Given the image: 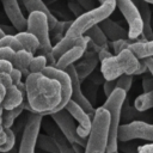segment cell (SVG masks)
<instances>
[{
    "mask_svg": "<svg viewBox=\"0 0 153 153\" xmlns=\"http://www.w3.org/2000/svg\"><path fill=\"white\" fill-rule=\"evenodd\" d=\"M24 94L18 86L16 85H12L10 87H7L6 90V96H5V99L1 104V108L4 110H12V109H16L18 106H20L24 102Z\"/></svg>",
    "mask_w": 153,
    "mask_h": 153,
    "instance_id": "obj_24",
    "label": "cell"
},
{
    "mask_svg": "<svg viewBox=\"0 0 153 153\" xmlns=\"http://www.w3.org/2000/svg\"><path fill=\"white\" fill-rule=\"evenodd\" d=\"M130 41H131V39H129V38L114 41V42H112V49H114V51H115V55H117V54H120L122 50L127 49V48H128V44L130 43Z\"/></svg>",
    "mask_w": 153,
    "mask_h": 153,
    "instance_id": "obj_37",
    "label": "cell"
},
{
    "mask_svg": "<svg viewBox=\"0 0 153 153\" xmlns=\"http://www.w3.org/2000/svg\"><path fill=\"white\" fill-rule=\"evenodd\" d=\"M47 66H48V59L44 55L39 54L37 56H33L29 66V72L30 73H43Z\"/></svg>",
    "mask_w": 153,
    "mask_h": 153,
    "instance_id": "obj_31",
    "label": "cell"
},
{
    "mask_svg": "<svg viewBox=\"0 0 153 153\" xmlns=\"http://www.w3.org/2000/svg\"><path fill=\"white\" fill-rule=\"evenodd\" d=\"M5 35H6V33L4 32V30H2V29H1V26H0V38H2Z\"/></svg>",
    "mask_w": 153,
    "mask_h": 153,
    "instance_id": "obj_50",
    "label": "cell"
},
{
    "mask_svg": "<svg viewBox=\"0 0 153 153\" xmlns=\"http://www.w3.org/2000/svg\"><path fill=\"white\" fill-rule=\"evenodd\" d=\"M67 1H71V0H67Z\"/></svg>",
    "mask_w": 153,
    "mask_h": 153,
    "instance_id": "obj_54",
    "label": "cell"
},
{
    "mask_svg": "<svg viewBox=\"0 0 153 153\" xmlns=\"http://www.w3.org/2000/svg\"><path fill=\"white\" fill-rule=\"evenodd\" d=\"M6 17L8 18L12 27L17 31H25L27 26V18L24 17L19 0H0Z\"/></svg>",
    "mask_w": 153,
    "mask_h": 153,
    "instance_id": "obj_11",
    "label": "cell"
},
{
    "mask_svg": "<svg viewBox=\"0 0 153 153\" xmlns=\"http://www.w3.org/2000/svg\"><path fill=\"white\" fill-rule=\"evenodd\" d=\"M100 72L105 80H117L123 74L116 55L100 61Z\"/></svg>",
    "mask_w": 153,
    "mask_h": 153,
    "instance_id": "obj_21",
    "label": "cell"
},
{
    "mask_svg": "<svg viewBox=\"0 0 153 153\" xmlns=\"http://www.w3.org/2000/svg\"><path fill=\"white\" fill-rule=\"evenodd\" d=\"M65 109L72 115V117L79 123V126L76 127V131L79 134V136L87 139L91 131V127H92V120L91 116L79 105L76 104L74 100H69L67 103V105L65 106Z\"/></svg>",
    "mask_w": 153,
    "mask_h": 153,
    "instance_id": "obj_13",
    "label": "cell"
},
{
    "mask_svg": "<svg viewBox=\"0 0 153 153\" xmlns=\"http://www.w3.org/2000/svg\"><path fill=\"white\" fill-rule=\"evenodd\" d=\"M14 66L11 61L7 60H0V74H10L13 71Z\"/></svg>",
    "mask_w": 153,
    "mask_h": 153,
    "instance_id": "obj_38",
    "label": "cell"
},
{
    "mask_svg": "<svg viewBox=\"0 0 153 153\" xmlns=\"http://www.w3.org/2000/svg\"><path fill=\"white\" fill-rule=\"evenodd\" d=\"M103 90H104V93L108 98L116 90V80H105V82L103 85Z\"/></svg>",
    "mask_w": 153,
    "mask_h": 153,
    "instance_id": "obj_39",
    "label": "cell"
},
{
    "mask_svg": "<svg viewBox=\"0 0 153 153\" xmlns=\"http://www.w3.org/2000/svg\"><path fill=\"white\" fill-rule=\"evenodd\" d=\"M115 8H116V0H104L96 8L91 11H86L80 17L75 18L72 22L65 36L71 38H79L84 36L91 27L100 24L104 19L109 18L110 14L115 11Z\"/></svg>",
    "mask_w": 153,
    "mask_h": 153,
    "instance_id": "obj_2",
    "label": "cell"
},
{
    "mask_svg": "<svg viewBox=\"0 0 153 153\" xmlns=\"http://www.w3.org/2000/svg\"><path fill=\"white\" fill-rule=\"evenodd\" d=\"M42 120L43 116L38 114H31L27 117L20 139L18 153H35V148L37 146V139L39 135V129L42 127Z\"/></svg>",
    "mask_w": 153,
    "mask_h": 153,
    "instance_id": "obj_8",
    "label": "cell"
},
{
    "mask_svg": "<svg viewBox=\"0 0 153 153\" xmlns=\"http://www.w3.org/2000/svg\"><path fill=\"white\" fill-rule=\"evenodd\" d=\"M141 14L142 22H143V33H142V38L148 39L149 36L153 33L152 30V11L149 7V4L145 0H133Z\"/></svg>",
    "mask_w": 153,
    "mask_h": 153,
    "instance_id": "obj_23",
    "label": "cell"
},
{
    "mask_svg": "<svg viewBox=\"0 0 153 153\" xmlns=\"http://www.w3.org/2000/svg\"><path fill=\"white\" fill-rule=\"evenodd\" d=\"M145 1H147V0H145Z\"/></svg>",
    "mask_w": 153,
    "mask_h": 153,
    "instance_id": "obj_55",
    "label": "cell"
},
{
    "mask_svg": "<svg viewBox=\"0 0 153 153\" xmlns=\"http://www.w3.org/2000/svg\"><path fill=\"white\" fill-rule=\"evenodd\" d=\"M65 71L68 73L69 78H71V81H72V100H74L76 104H79L90 116L93 117L96 110L93 109L92 104L90 103V100L86 98V96L81 91V80L79 79V76L76 74L75 66L74 65H71Z\"/></svg>",
    "mask_w": 153,
    "mask_h": 153,
    "instance_id": "obj_12",
    "label": "cell"
},
{
    "mask_svg": "<svg viewBox=\"0 0 153 153\" xmlns=\"http://www.w3.org/2000/svg\"><path fill=\"white\" fill-rule=\"evenodd\" d=\"M10 75H11V78H12V82H13V85H19L20 82H22V76H23V73L18 69V68H13V71L10 73Z\"/></svg>",
    "mask_w": 153,
    "mask_h": 153,
    "instance_id": "obj_42",
    "label": "cell"
},
{
    "mask_svg": "<svg viewBox=\"0 0 153 153\" xmlns=\"http://www.w3.org/2000/svg\"><path fill=\"white\" fill-rule=\"evenodd\" d=\"M16 59V51L8 47H0V60H7L12 63Z\"/></svg>",
    "mask_w": 153,
    "mask_h": 153,
    "instance_id": "obj_35",
    "label": "cell"
},
{
    "mask_svg": "<svg viewBox=\"0 0 153 153\" xmlns=\"http://www.w3.org/2000/svg\"><path fill=\"white\" fill-rule=\"evenodd\" d=\"M145 62L148 67V72L152 74L153 76V57H148V59H145Z\"/></svg>",
    "mask_w": 153,
    "mask_h": 153,
    "instance_id": "obj_48",
    "label": "cell"
},
{
    "mask_svg": "<svg viewBox=\"0 0 153 153\" xmlns=\"http://www.w3.org/2000/svg\"><path fill=\"white\" fill-rule=\"evenodd\" d=\"M37 146L47 153H59L57 146L53 137L48 134H39L37 139Z\"/></svg>",
    "mask_w": 153,
    "mask_h": 153,
    "instance_id": "obj_29",
    "label": "cell"
},
{
    "mask_svg": "<svg viewBox=\"0 0 153 153\" xmlns=\"http://www.w3.org/2000/svg\"><path fill=\"white\" fill-rule=\"evenodd\" d=\"M85 35L97 47H99V48H109V39L105 36V33L103 32V30L100 29L99 24L98 25H94L93 27H91Z\"/></svg>",
    "mask_w": 153,
    "mask_h": 153,
    "instance_id": "obj_27",
    "label": "cell"
},
{
    "mask_svg": "<svg viewBox=\"0 0 153 153\" xmlns=\"http://www.w3.org/2000/svg\"><path fill=\"white\" fill-rule=\"evenodd\" d=\"M98 61H99V59H98V54L96 51H93V50L87 51L86 50V53L81 57V61L78 62L76 65H74L79 79L84 80L86 76H88L94 71V68L97 67Z\"/></svg>",
    "mask_w": 153,
    "mask_h": 153,
    "instance_id": "obj_16",
    "label": "cell"
},
{
    "mask_svg": "<svg viewBox=\"0 0 153 153\" xmlns=\"http://www.w3.org/2000/svg\"><path fill=\"white\" fill-rule=\"evenodd\" d=\"M133 84V75L128 74H122L117 80H116V88H121L126 92H128L131 87Z\"/></svg>",
    "mask_w": 153,
    "mask_h": 153,
    "instance_id": "obj_34",
    "label": "cell"
},
{
    "mask_svg": "<svg viewBox=\"0 0 153 153\" xmlns=\"http://www.w3.org/2000/svg\"><path fill=\"white\" fill-rule=\"evenodd\" d=\"M22 4L24 5L25 10L27 11V13L35 12V11H39L43 12L49 20V26H50V31L56 26V24L59 23L57 18L51 13V11L49 10V7L45 5V2L43 0H20Z\"/></svg>",
    "mask_w": 153,
    "mask_h": 153,
    "instance_id": "obj_22",
    "label": "cell"
},
{
    "mask_svg": "<svg viewBox=\"0 0 153 153\" xmlns=\"http://www.w3.org/2000/svg\"><path fill=\"white\" fill-rule=\"evenodd\" d=\"M75 45H81L87 48L88 47V37L86 35L79 37V38H71L65 36L62 39L57 41L55 45H53V56L55 60H57L61 55H63L67 50H69L71 48L75 47Z\"/></svg>",
    "mask_w": 153,
    "mask_h": 153,
    "instance_id": "obj_15",
    "label": "cell"
},
{
    "mask_svg": "<svg viewBox=\"0 0 153 153\" xmlns=\"http://www.w3.org/2000/svg\"><path fill=\"white\" fill-rule=\"evenodd\" d=\"M116 7H118L128 24V38L139 39L143 33V22L135 2L133 0H116Z\"/></svg>",
    "mask_w": 153,
    "mask_h": 153,
    "instance_id": "obj_6",
    "label": "cell"
},
{
    "mask_svg": "<svg viewBox=\"0 0 153 153\" xmlns=\"http://www.w3.org/2000/svg\"><path fill=\"white\" fill-rule=\"evenodd\" d=\"M114 153H118V151H117V152H114Z\"/></svg>",
    "mask_w": 153,
    "mask_h": 153,
    "instance_id": "obj_53",
    "label": "cell"
},
{
    "mask_svg": "<svg viewBox=\"0 0 153 153\" xmlns=\"http://www.w3.org/2000/svg\"><path fill=\"white\" fill-rule=\"evenodd\" d=\"M6 90H7V87H6L5 85L0 84V105L2 104V102H4V99H5V96H6Z\"/></svg>",
    "mask_w": 153,
    "mask_h": 153,
    "instance_id": "obj_47",
    "label": "cell"
},
{
    "mask_svg": "<svg viewBox=\"0 0 153 153\" xmlns=\"http://www.w3.org/2000/svg\"><path fill=\"white\" fill-rule=\"evenodd\" d=\"M136 139L153 142V124L143 121H131L120 126L118 142H128Z\"/></svg>",
    "mask_w": 153,
    "mask_h": 153,
    "instance_id": "obj_7",
    "label": "cell"
},
{
    "mask_svg": "<svg viewBox=\"0 0 153 153\" xmlns=\"http://www.w3.org/2000/svg\"><path fill=\"white\" fill-rule=\"evenodd\" d=\"M84 10H85V12L86 11H91V10H93V8H96L97 6V0H75Z\"/></svg>",
    "mask_w": 153,
    "mask_h": 153,
    "instance_id": "obj_41",
    "label": "cell"
},
{
    "mask_svg": "<svg viewBox=\"0 0 153 153\" xmlns=\"http://www.w3.org/2000/svg\"><path fill=\"white\" fill-rule=\"evenodd\" d=\"M148 39H153V33H152V35L149 36V38H148Z\"/></svg>",
    "mask_w": 153,
    "mask_h": 153,
    "instance_id": "obj_52",
    "label": "cell"
},
{
    "mask_svg": "<svg viewBox=\"0 0 153 153\" xmlns=\"http://www.w3.org/2000/svg\"><path fill=\"white\" fill-rule=\"evenodd\" d=\"M16 37L18 38V41L20 42L23 49L30 51L31 54H35L39 50V41L37 39V37L29 32V31H20L16 33Z\"/></svg>",
    "mask_w": 153,
    "mask_h": 153,
    "instance_id": "obj_25",
    "label": "cell"
},
{
    "mask_svg": "<svg viewBox=\"0 0 153 153\" xmlns=\"http://www.w3.org/2000/svg\"><path fill=\"white\" fill-rule=\"evenodd\" d=\"M61 94V85L57 80L43 73H30L25 79L26 99L23 105L31 114L51 115L59 110Z\"/></svg>",
    "mask_w": 153,
    "mask_h": 153,
    "instance_id": "obj_1",
    "label": "cell"
},
{
    "mask_svg": "<svg viewBox=\"0 0 153 153\" xmlns=\"http://www.w3.org/2000/svg\"><path fill=\"white\" fill-rule=\"evenodd\" d=\"M99 26L103 30V32L105 33V36L108 37V39L111 42L128 38V30H126L123 26H121L117 22L110 19V17L104 19L99 24Z\"/></svg>",
    "mask_w": 153,
    "mask_h": 153,
    "instance_id": "obj_17",
    "label": "cell"
},
{
    "mask_svg": "<svg viewBox=\"0 0 153 153\" xmlns=\"http://www.w3.org/2000/svg\"><path fill=\"white\" fill-rule=\"evenodd\" d=\"M86 50H87V48L81 47V45H75V47L71 48L69 50H67L63 55H61L56 60V63L54 67L65 71L67 67H69L71 65H74L78 60H80L84 56V54L86 53Z\"/></svg>",
    "mask_w": 153,
    "mask_h": 153,
    "instance_id": "obj_19",
    "label": "cell"
},
{
    "mask_svg": "<svg viewBox=\"0 0 153 153\" xmlns=\"http://www.w3.org/2000/svg\"><path fill=\"white\" fill-rule=\"evenodd\" d=\"M4 130H5V134H6V141L0 147V153H7V152H10L13 148L14 142H16V135L12 131V129L11 128H5Z\"/></svg>",
    "mask_w": 153,
    "mask_h": 153,
    "instance_id": "obj_33",
    "label": "cell"
},
{
    "mask_svg": "<svg viewBox=\"0 0 153 153\" xmlns=\"http://www.w3.org/2000/svg\"><path fill=\"white\" fill-rule=\"evenodd\" d=\"M147 2H148V4H152V5H153V0H147Z\"/></svg>",
    "mask_w": 153,
    "mask_h": 153,
    "instance_id": "obj_51",
    "label": "cell"
},
{
    "mask_svg": "<svg viewBox=\"0 0 153 153\" xmlns=\"http://www.w3.org/2000/svg\"><path fill=\"white\" fill-rule=\"evenodd\" d=\"M110 114L106 109L99 106L92 117V127L86 141L85 153H106L109 140Z\"/></svg>",
    "mask_w": 153,
    "mask_h": 153,
    "instance_id": "obj_3",
    "label": "cell"
},
{
    "mask_svg": "<svg viewBox=\"0 0 153 153\" xmlns=\"http://www.w3.org/2000/svg\"><path fill=\"white\" fill-rule=\"evenodd\" d=\"M153 108V91L143 92L139 94L134 100V109L139 112H143Z\"/></svg>",
    "mask_w": 153,
    "mask_h": 153,
    "instance_id": "obj_28",
    "label": "cell"
},
{
    "mask_svg": "<svg viewBox=\"0 0 153 153\" xmlns=\"http://www.w3.org/2000/svg\"><path fill=\"white\" fill-rule=\"evenodd\" d=\"M0 47H8V48H12L14 51L23 49L20 42L16 37V33L14 35H5L2 38H0Z\"/></svg>",
    "mask_w": 153,
    "mask_h": 153,
    "instance_id": "obj_32",
    "label": "cell"
},
{
    "mask_svg": "<svg viewBox=\"0 0 153 153\" xmlns=\"http://www.w3.org/2000/svg\"><path fill=\"white\" fill-rule=\"evenodd\" d=\"M43 74H45L47 76H49L51 79H55V80H57L60 82L62 94H61V103L59 105V110L57 111L65 109L67 103L72 99V81H71V78H69L68 73L66 71L59 69V68H56L54 66H47L45 69L43 71Z\"/></svg>",
    "mask_w": 153,
    "mask_h": 153,
    "instance_id": "obj_10",
    "label": "cell"
},
{
    "mask_svg": "<svg viewBox=\"0 0 153 153\" xmlns=\"http://www.w3.org/2000/svg\"><path fill=\"white\" fill-rule=\"evenodd\" d=\"M127 49H129L139 60L153 57V39H131Z\"/></svg>",
    "mask_w": 153,
    "mask_h": 153,
    "instance_id": "obj_20",
    "label": "cell"
},
{
    "mask_svg": "<svg viewBox=\"0 0 153 153\" xmlns=\"http://www.w3.org/2000/svg\"><path fill=\"white\" fill-rule=\"evenodd\" d=\"M24 110V105L22 104L20 106L12 109V110H5V112L2 114V128H11V126L13 124L14 120L18 117V115H20V112Z\"/></svg>",
    "mask_w": 153,
    "mask_h": 153,
    "instance_id": "obj_30",
    "label": "cell"
},
{
    "mask_svg": "<svg viewBox=\"0 0 153 153\" xmlns=\"http://www.w3.org/2000/svg\"><path fill=\"white\" fill-rule=\"evenodd\" d=\"M137 153H153V142L137 147Z\"/></svg>",
    "mask_w": 153,
    "mask_h": 153,
    "instance_id": "obj_44",
    "label": "cell"
},
{
    "mask_svg": "<svg viewBox=\"0 0 153 153\" xmlns=\"http://www.w3.org/2000/svg\"><path fill=\"white\" fill-rule=\"evenodd\" d=\"M146 72H148V67H147V65H146L145 60H140V66H139V68H137V71H136L135 75H139V74H145Z\"/></svg>",
    "mask_w": 153,
    "mask_h": 153,
    "instance_id": "obj_46",
    "label": "cell"
},
{
    "mask_svg": "<svg viewBox=\"0 0 153 153\" xmlns=\"http://www.w3.org/2000/svg\"><path fill=\"white\" fill-rule=\"evenodd\" d=\"M142 88H143V92L153 91V76H152V74L149 76L148 75L142 76Z\"/></svg>",
    "mask_w": 153,
    "mask_h": 153,
    "instance_id": "obj_40",
    "label": "cell"
},
{
    "mask_svg": "<svg viewBox=\"0 0 153 153\" xmlns=\"http://www.w3.org/2000/svg\"><path fill=\"white\" fill-rule=\"evenodd\" d=\"M32 59H33V54H31L30 51H27L25 49H20L18 51H16V59H14L13 66H14V68H18L23 74L26 73L29 75L30 74L29 66H30Z\"/></svg>",
    "mask_w": 153,
    "mask_h": 153,
    "instance_id": "obj_26",
    "label": "cell"
},
{
    "mask_svg": "<svg viewBox=\"0 0 153 153\" xmlns=\"http://www.w3.org/2000/svg\"><path fill=\"white\" fill-rule=\"evenodd\" d=\"M72 146H73V149H74L75 153H85V147L84 146H81L79 143H72Z\"/></svg>",
    "mask_w": 153,
    "mask_h": 153,
    "instance_id": "obj_49",
    "label": "cell"
},
{
    "mask_svg": "<svg viewBox=\"0 0 153 153\" xmlns=\"http://www.w3.org/2000/svg\"><path fill=\"white\" fill-rule=\"evenodd\" d=\"M0 84H2V85H5L6 87H10V86H12L13 85V82H12V78H11V75L10 74H0Z\"/></svg>",
    "mask_w": 153,
    "mask_h": 153,
    "instance_id": "obj_43",
    "label": "cell"
},
{
    "mask_svg": "<svg viewBox=\"0 0 153 153\" xmlns=\"http://www.w3.org/2000/svg\"><path fill=\"white\" fill-rule=\"evenodd\" d=\"M116 57H117V61L121 66L123 74L135 75V73L140 66V60L129 49L122 50L120 54L116 55Z\"/></svg>",
    "mask_w": 153,
    "mask_h": 153,
    "instance_id": "obj_18",
    "label": "cell"
},
{
    "mask_svg": "<svg viewBox=\"0 0 153 153\" xmlns=\"http://www.w3.org/2000/svg\"><path fill=\"white\" fill-rule=\"evenodd\" d=\"M127 92L116 88L104 102L102 108L106 109L110 114V126H109V140L106 153H114L118 151V128L122 115V106L126 100Z\"/></svg>",
    "mask_w": 153,
    "mask_h": 153,
    "instance_id": "obj_4",
    "label": "cell"
},
{
    "mask_svg": "<svg viewBox=\"0 0 153 153\" xmlns=\"http://www.w3.org/2000/svg\"><path fill=\"white\" fill-rule=\"evenodd\" d=\"M26 31L33 33L39 41V53L48 59L49 66H55L56 60L53 56V44L50 39V26L48 17L39 11L29 13Z\"/></svg>",
    "mask_w": 153,
    "mask_h": 153,
    "instance_id": "obj_5",
    "label": "cell"
},
{
    "mask_svg": "<svg viewBox=\"0 0 153 153\" xmlns=\"http://www.w3.org/2000/svg\"><path fill=\"white\" fill-rule=\"evenodd\" d=\"M50 116H51V120L54 121V123L57 126V128L62 131V134L68 139V141L71 143H79L84 147L86 146L87 139L79 136V134L76 131V126H75L74 118L66 109L54 112Z\"/></svg>",
    "mask_w": 153,
    "mask_h": 153,
    "instance_id": "obj_9",
    "label": "cell"
},
{
    "mask_svg": "<svg viewBox=\"0 0 153 153\" xmlns=\"http://www.w3.org/2000/svg\"><path fill=\"white\" fill-rule=\"evenodd\" d=\"M67 7H68V10L72 12V14L75 16V18H78V17H80L82 13H85V10H84L75 0L68 1V2H67Z\"/></svg>",
    "mask_w": 153,
    "mask_h": 153,
    "instance_id": "obj_36",
    "label": "cell"
},
{
    "mask_svg": "<svg viewBox=\"0 0 153 153\" xmlns=\"http://www.w3.org/2000/svg\"><path fill=\"white\" fill-rule=\"evenodd\" d=\"M42 126H43L44 130L47 131V134L50 135L53 137V140L55 141L57 149H59V153H75L72 143L62 134V131L57 128V126L55 123L53 124V122H50V121H44L42 123Z\"/></svg>",
    "mask_w": 153,
    "mask_h": 153,
    "instance_id": "obj_14",
    "label": "cell"
},
{
    "mask_svg": "<svg viewBox=\"0 0 153 153\" xmlns=\"http://www.w3.org/2000/svg\"><path fill=\"white\" fill-rule=\"evenodd\" d=\"M110 56H112V54L110 53L109 48H102V49L98 51V59H99V61H103L104 59L110 57Z\"/></svg>",
    "mask_w": 153,
    "mask_h": 153,
    "instance_id": "obj_45",
    "label": "cell"
}]
</instances>
